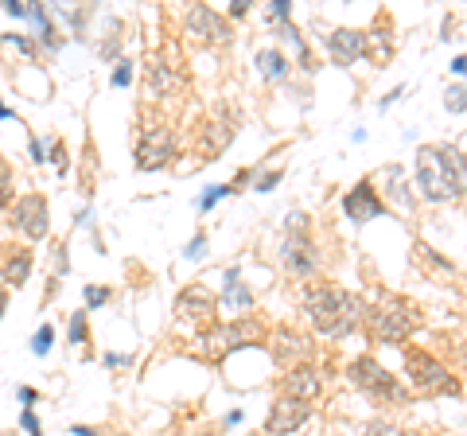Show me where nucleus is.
Returning a JSON list of instances; mask_svg holds the SVG:
<instances>
[{
  "label": "nucleus",
  "instance_id": "obj_1",
  "mask_svg": "<svg viewBox=\"0 0 467 436\" xmlns=\"http://www.w3.org/2000/svg\"><path fill=\"white\" fill-rule=\"evenodd\" d=\"M300 308L308 315V324L327 339H347L366 319V300L335 280H308L300 289Z\"/></svg>",
  "mask_w": 467,
  "mask_h": 436
},
{
  "label": "nucleus",
  "instance_id": "obj_2",
  "mask_svg": "<svg viewBox=\"0 0 467 436\" xmlns=\"http://www.w3.org/2000/svg\"><path fill=\"white\" fill-rule=\"evenodd\" d=\"M413 180L424 203H455L467 199V160L464 152L448 141L436 145H420L417 160H413Z\"/></svg>",
  "mask_w": 467,
  "mask_h": 436
},
{
  "label": "nucleus",
  "instance_id": "obj_3",
  "mask_svg": "<svg viewBox=\"0 0 467 436\" xmlns=\"http://www.w3.org/2000/svg\"><path fill=\"white\" fill-rule=\"evenodd\" d=\"M362 324H366L374 343L401 347V343L413 339V331L420 327V312H417V304H409L405 296H378V304L366 308Z\"/></svg>",
  "mask_w": 467,
  "mask_h": 436
},
{
  "label": "nucleus",
  "instance_id": "obj_4",
  "mask_svg": "<svg viewBox=\"0 0 467 436\" xmlns=\"http://www.w3.org/2000/svg\"><path fill=\"white\" fill-rule=\"evenodd\" d=\"M347 378H350V386L359 389V393H366L374 405H405L409 401V389L401 386V378H394L378 359H370V354L355 359V363L347 366Z\"/></svg>",
  "mask_w": 467,
  "mask_h": 436
},
{
  "label": "nucleus",
  "instance_id": "obj_5",
  "mask_svg": "<svg viewBox=\"0 0 467 436\" xmlns=\"http://www.w3.org/2000/svg\"><path fill=\"white\" fill-rule=\"evenodd\" d=\"M405 378L413 393L420 398H440V393H459V382L452 378V370L429 354L424 347H405Z\"/></svg>",
  "mask_w": 467,
  "mask_h": 436
},
{
  "label": "nucleus",
  "instance_id": "obj_6",
  "mask_svg": "<svg viewBox=\"0 0 467 436\" xmlns=\"http://www.w3.org/2000/svg\"><path fill=\"white\" fill-rule=\"evenodd\" d=\"M176 160V133L168 125H144L136 136V171H160Z\"/></svg>",
  "mask_w": 467,
  "mask_h": 436
},
{
  "label": "nucleus",
  "instance_id": "obj_7",
  "mask_svg": "<svg viewBox=\"0 0 467 436\" xmlns=\"http://www.w3.org/2000/svg\"><path fill=\"white\" fill-rule=\"evenodd\" d=\"M280 265L292 277H315L320 273V250L311 242L308 226H288L285 242H280Z\"/></svg>",
  "mask_w": 467,
  "mask_h": 436
},
{
  "label": "nucleus",
  "instance_id": "obj_8",
  "mask_svg": "<svg viewBox=\"0 0 467 436\" xmlns=\"http://www.w3.org/2000/svg\"><path fill=\"white\" fill-rule=\"evenodd\" d=\"M12 230H20L27 242L47 238V230H51V203H47V195H39V191L16 195V203H12Z\"/></svg>",
  "mask_w": 467,
  "mask_h": 436
},
{
  "label": "nucleus",
  "instance_id": "obj_9",
  "mask_svg": "<svg viewBox=\"0 0 467 436\" xmlns=\"http://www.w3.org/2000/svg\"><path fill=\"white\" fill-rule=\"evenodd\" d=\"M183 32L191 39H199V43H206V47H226L230 39H234L226 16H218L215 8H206V4H191V8L183 12Z\"/></svg>",
  "mask_w": 467,
  "mask_h": 436
},
{
  "label": "nucleus",
  "instance_id": "obj_10",
  "mask_svg": "<svg viewBox=\"0 0 467 436\" xmlns=\"http://www.w3.org/2000/svg\"><path fill=\"white\" fill-rule=\"evenodd\" d=\"M176 315L180 324H191L199 331L215 327V315H218V296L206 284H187V289L176 296Z\"/></svg>",
  "mask_w": 467,
  "mask_h": 436
},
{
  "label": "nucleus",
  "instance_id": "obj_11",
  "mask_svg": "<svg viewBox=\"0 0 467 436\" xmlns=\"http://www.w3.org/2000/svg\"><path fill=\"white\" fill-rule=\"evenodd\" d=\"M238 136V117L230 113L226 106H218L215 109V117L211 121H203V129H199V141H195V152L203 156V164L206 160H215V156H222L226 152V145Z\"/></svg>",
  "mask_w": 467,
  "mask_h": 436
},
{
  "label": "nucleus",
  "instance_id": "obj_12",
  "mask_svg": "<svg viewBox=\"0 0 467 436\" xmlns=\"http://www.w3.org/2000/svg\"><path fill=\"white\" fill-rule=\"evenodd\" d=\"M269 347H273V363L285 366V370H292V366H304L311 359V339L304 335V331H296L292 324H280L269 335Z\"/></svg>",
  "mask_w": 467,
  "mask_h": 436
},
{
  "label": "nucleus",
  "instance_id": "obj_13",
  "mask_svg": "<svg viewBox=\"0 0 467 436\" xmlns=\"http://www.w3.org/2000/svg\"><path fill=\"white\" fill-rule=\"evenodd\" d=\"M343 215L355 222V226H366V222H378L385 215V199L374 191V180H359L343 195Z\"/></svg>",
  "mask_w": 467,
  "mask_h": 436
},
{
  "label": "nucleus",
  "instance_id": "obj_14",
  "mask_svg": "<svg viewBox=\"0 0 467 436\" xmlns=\"http://www.w3.org/2000/svg\"><path fill=\"white\" fill-rule=\"evenodd\" d=\"M311 417V405L308 401H296V398H280L273 401V409H269V417H265V433L269 436H292L296 428H304Z\"/></svg>",
  "mask_w": 467,
  "mask_h": 436
},
{
  "label": "nucleus",
  "instance_id": "obj_15",
  "mask_svg": "<svg viewBox=\"0 0 467 436\" xmlns=\"http://www.w3.org/2000/svg\"><path fill=\"white\" fill-rule=\"evenodd\" d=\"M324 51L331 55V62L339 66H350L366 55V32L362 27H331L324 36Z\"/></svg>",
  "mask_w": 467,
  "mask_h": 436
},
{
  "label": "nucleus",
  "instance_id": "obj_16",
  "mask_svg": "<svg viewBox=\"0 0 467 436\" xmlns=\"http://www.w3.org/2000/svg\"><path fill=\"white\" fill-rule=\"evenodd\" d=\"M280 389H285V398H296V401H315L320 393H324V378H320V370L315 366H292V370H285V378H280Z\"/></svg>",
  "mask_w": 467,
  "mask_h": 436
},
{
  "label": "nucleus",
  "instance_id": "obj_17",
  "mask_svg": "<svg viewBox=\"0 0 467 436\" xmlns=\"http://www.w3.org/2000/svg\"><path fill=\"white\" fill-rule=\"evenodd\" d=\"M144 78H148V97L152 101H171V97L180 94V71L176 66H168L164 59H152L148 62V71H144Z\"/></svg>",
  "mask_w": 467,
  "mask_h": 436
},
{
  "label": "nucleus",
  "instance_id": "obj_18",
  "mask_svg": "<svg viewBox=\"0 0 467 436\" xmlns=\"http://www.w3.org/2000/svg\"><path fill=\"white\" fill-rule=\"evenodd\" d=\"M366 59L382 66L385 59H394V20L385 12L374 16V27H366Z\"/></svg>",
  "mask_w": 467,
  "mask_h": 436
},
{
  "label": "nucleus",
  "instance_id": "obj_19",
  "mask_svg": "<svg viewBox=\"0 0 467 436\" xmlns=\"http://www.w3.org/2000/svg\"><path fill=\"white\" fill-rule=\"evenodd\" d=\"M27 277H32V250L27 245L4 250V257H0V280H4V289H24Z\"/></svg>",
  "mask_w": 467,
  "mask_h": 436
},
{
  "label": "nucleus",
  "instance_id": "obj_20",
  "mask_svg": "<svg viewBox=\"0 0 467 436\" xmlns=\"http://www.w3.org/2000/svg\"><path fill=\"white\" fill-rule=\"evenodd\" d=\"M222 280H226V289H222V300H218V304H226V308H234V315L250 312V308H253V292L246 289V284H241L238 265H234V269H226V273H222Z\"/></svg>",
  "mask_w": 467,
  "mask_h": 436
},
{
  "label": "nucleus",
  "instance_id": "obj_21",
  "mask_svg": "<svg viewBox=\"0 0 467 436\" xmlns=\"http://www.w3.org/2000/svg\"><path fill=\"white\" fill-rule=\"evenodd\" d=\"M382 180H385V191H390V199H394L401 210H413V206H417V195H413V187H409L405 168H401V164H390V168H382Z\"/></svg>",
  "mask_w": 467,
  "mask_h": 436
},
{
  "label": "nucleus",
  "instance_id": "obj_22",
  "mask_svg": "<svg viewBox=\"0 0 467 436\" xmlns=\"http://www.w3.org/2000/svg\"><path fill=\"white\" fill-rule=\"evenodd\" d=\"M226 331H230V347H234V351H241V347H253V343L265 339L261 324H257L253 315H234V324H226Z\"/></svg>",
  "mask_w": 467,
  "mask_h": 436
},
{
  "label": "nucleus",
  "instance_id": "obj_23",
  "mask_svg": "<svg viewBox=\"0 0 467 436\" xmlns=\"http://www.w3.org/2000/svg\"><path fill=\"white\" fill-rule=\"evenodd\" d=\"M199 351H203L211 363H218L226 351H234V347H230L226 324H215V327H206V331H199Z\"/></svg>",
  "mask_w": 467,
  "mask_h": 436
},
{
  "label": "nucleus",
  "instance_id": "obj_24",
  "mask_svg": "<svg viewBox=\"0 0 467 436\" xmlns=\"http://www.w3.org/2000/svg\"><path fill=\"white\" fill-rule=\"evenodd\" d=\"M257 71H261L265 82H285L292 66H288V59L280 55V51L269 47V51H257Z\"/></svg>",
  "mask_w": 467,
  "mask_h": 436
},
{
  "label": "nucleus",
  "instance_id": "obj_25",
  "mask_svg": "<svg viewBox=\"0 0 467 436\" xmlns=\"http://www.w3.org/2000/svg\"><path fill=\"white\" fill-rule=\"evenodd\" d=\"M67 335H71V347H86L90 343V312H74Z\"/></svg>",
  "mask_w": 467,
  "mask_h": 436
},
{
  "label": "nucleus",
  "instance_id": "obj_26",
  "mask_svg": "<svg viewBox=\"0 0 467 436\" xmlns=\"http://www.w3.org/2000/svg\"><path fill=\"white\" fill-rule=\"evenodd\" d=\"M12 203H16V180H12L8 160H0V206H12Z\"/></svg>",
  "mask_w": 467,
  "mask_h": 436
},
{
  "label": "nucleus",
  "instance_id": "obj_27",
  "mask_svg": "<svg viewBox=\"0 0 467 436\" xmlns=\"http://www.w3.org/2000/svg\"><path fill=\"white\" fill-rule=\"evenodd\" d=\"M362 436H405V433H401L390 417H374V421L362 424Z\"/></svg>",
  "mask_w": 467,
  "mask_h": 436
},
{
  "label": "nucleus",
  "instance_id": "obj_28",
  "mask_svg": "<svg viewBox=\"0 0 467 436\" xmlns=\"http://www.w3.org/2000/svg\"><path fill=\"white\" fill-rule=\"evenodd\" d=\"M234 191H238L234 183H215V187H211V191H206V195H203V199H199L195 206H199V210H211L215 203H222V199H226V195H234Z\"/></svg>",
  "mask_w": 467,
  "mask_h": 436
},
{
  "label": "nucleus",
  "instance_id": "obj_29",
  "mask_svg": "<svg viewBox=\"0 0 467 436\" xmlns=\"http://www.w3.org/2000/svg\"><path fill=\"white\" fill-rule=\"evenodd\" d=\"M51 347H55V327L43 324V327L36 331V335H32V354H39V359H43V354H47Z\"/></svg>",
  "mask_w": 467,
  "mask_h": 436
},
{
  "label": "nucleus",
  "instance_id": "obj_30",
  "mask_svg": "<svg viewBox=\"0 0 467 436\" xmlns=\"http://www.w3.org/2000/svg\"><path fill=\"white\" fill-rule=\"evenodd\" d=\"M113 300V289L109 284H86V308H101V304Z\"/></svg>",
  "mask_w": 467,
  "mask_h": 436
},
{
  "label": "nucleus",
  "instance_id": "obj_31",
  "mask_svg": "<svg viewBox=\"0 0 467 436\" xmlns=\"http://www.w3.org/2000/svg\"><path fill=\"white\" fill-rule=\"evenodd\" d=\"M444 106H448V113H464L467 109V86H448Z\"/></svg>",
  "mask_w": 467,
  "mask_h": 436
},
{
  "label": "nucleus",
  "instance_id": "obj_32",
  "mask_svg": "<svg viewBox=\"0 0 467 436\" xmlns=\"http://www.w3.org/2000/svg\"><path fill=\"white\" fill-rule=\"evenodd\" d=\"M109 82L117 86V90H125V86L132 82V62H129V59H117V62H113V78H109Z\"/></svg>",
  "mask_w": 467,
  "mask_h": 436
},
{
  "label": "nucleus",
  "instance_id": "obj_33",
  "mask_svg": "<svg viewBox=\"0 0 467 436\" xmlns=\"http://www.w3.org/2000/svg\"><path fill=\"white\" fill-rule=\"evenodd\" d=\"M20 428H24L27 436H43V428H39V417H36L32 409H24V413H20Z\"/></svg>",
  "mask_w": 467,
  "mask_h": 436
},
{
  "label": "nucleus",
  "instance_id": "obj_34",
  "mask_svg": "<svg viewBox=\"0 0 467 436\" xmlns=\"http://www.w3.org/2000/svg\"><path fill=\"white\" fill-rule=\"evenodd\" d=\"M280 180H285V171H269V175H261V180L253 183V191H261V195H265V191H273Z\"/></svg>",
  "mask_w": 467,
  "mask_h": 436
},
{
  "label": "nucleus",
  "instance_id": "obj_35",
  "mask_svg": "<svg viewBox=\"0 0 467 436\" xmlns=\"http://www.w3.org/2000/svg\"><path fill=\"white\" fill-rule=\"evenodd\" d=\"M183 254L191 257V261H195V257H203V254H206V234H195L191 242H187V250H183Z\"/></svg>",
  "mask_w": 467,
  "mask_h": 436
},
{
  "label": "nucleus",
  "instance_id": "obj_36",
  "mask_svg": "<svg viewBox=\"0 0 467 436\" xmlns=\"http://www.w3.org/2000/svg\"><path fill=\"white\" fill-rule=\"evenodd\" d=\"M51 164H55L59 171H67V145H62V141L51 145Z\"/></svg>",
  "mask_w": 467,
  "mask_h": 436
},
{
  "label": "nucleus",
  "instance_id": "obj_37",
  "mask_svg": "<svg viewBox=\"0 0 467 436\" xmlns=\"http://www.w3.org/2000/svg\"><path fill=\"white\" fill-rule=\"evenodd\" d=\"M226 16H230V20H241V16H250V0H234V4L226 8Z\"/></svg>",
  "mask_w": 467,
  "mask_h": 436
},
{
  "label": "nucleus",
  "instance_id": "obj_38",
  "mask_svg": "<svg viewBox=\"0 0 467 436\" xmlns=\"http://www.w3.org/2000/svg\"><path fill=\"white\" fill-rule=\"evenodd\" d=\"M27 152H32V164H47V156H43V145H39V136H32Z\"/></svg>",
  "mask_w": 467,
  "mask_h": 436
},
{
  "label": "nucleus",
  "instance_id": "obj_39",
  "mask_svg": "<svg viewBox=\"0 0 467 436\" xmlns=\"http://www.w3.org/2000/svg\"><path fill=\"white\" fill-rule=\"evenodd\" d=\"M4 12L16 16V20H27V4H16V0H8V4H4Z\"/></svg>",
  "mask_w": 467,
  "mask_h": 436
},
{
  "label": "nucleus",
  "instance_id": "obj_40",
  "mask_svg": "<svg viewBox=\"0 0 467 436\" xmlns=\"http://www.w3.org/2000/svg\"><path fill=\"white\" fill-rule=\"evenodd\" d=\"M8 39H12V43H16V51H24L27 59H32V55H36V43H27L24 36H8Z\"/></svg>",
  "mask_w": 467,
  "mask_h": 436
},
{
  "label": "nucleus",
  "instance_id": "obj_41",
  "mask_svg": "<svg viewBox=\"0 0 467 436\" xmlns=\"http://www.w3.org/2000/svg\"><path fill=\"white\" fill-rule=\"evenodd\" d=\"M16 393H20V401H24V405H36V401H39V393H36L32 386H20Z\"/></svg>",
  "mask_w": 467,
  "mask_h": 436
},
{
  "label": "nucleus",
  "instance_id": "obj_42",
  "mask_svg": "<svg viewBox=\"0 0 467 436\" xmlns=\"http://www.w3.org/2000/svg\"><path fill=\"white\" fill-rule=\"evenodd\" d=\"M452 71H455V74H467V55H459V59H452Z\"/></svg>",
  "mask_w": 467,
  "mask_h": 436
},
{
  "label": "nucleus",
  "instance_id": "obj_43",
  "mask_svg": "<svg viewBox=\"0 0 467 436\" xmlns=\"http://www.w3.org/2000/svg\"><path fill=\"white\" fill-rule=\"evenodd\" d=\"M101 363H106V366H125V359H121V354H106Z\"/></svg>",
  "mask_w": 467,
  "mask_h": 436
},
{
  "label": "nucleus",
  "instance_id": "obj_44",
  "mask_svg": "<svg viewBox=\"0 0 467 436\" xmlns=\"http://www.w3.org/2000/svg\"><path fill=\"white\" fill-rule=\"evenodd\" d=\"M71 433H74V436H97V433H94V428H86V424H74Z\"/></svg>",
  "mask_w": 467,
  "mask_h": 436
},
{
  "label": "nucleus",
  "instance_id": "obj_45",
  "mask_svg": "<svg viewBox=\"0 0 467 436\" xmlns=\"http://www.w3.org/2000/svg\"><path fill=\"white\" fill-rule=\"evenodd\" d=\"M4 308H8V289L0 284V315H4Z\"/></svg>",
  "mask_w": 467,
  "mask_h": 436
},
{
  "label": "nucleus",
  "instance_id": "obj_46",
  "mask_svg": "<svg viewBox=\"0 0 467 436\" xmlns=\"http://www.w3.org/2000/svg\"><path fill=\"white\" fill-rule=\"evenodd\" d=\"M0 117H16V113H12L8 106H0Z\"/></svg>",
  "mask_w": 467,
  "mask_h": 436
},
{
  "label": "nucleus",
  "instance_id": "obj_47",
  "mask_svg": "<svg viewBox=\"0 0 467 436\" xmlns=\"http://www.w3.org/2000/svg\"><path fill=\"white\" fill-rule=\"evenodd\" d=\"M0 160H4V152H0Z\"/></svg>",
  "mask_w": 467,
  "mask_h": 436
}]
</instances>
